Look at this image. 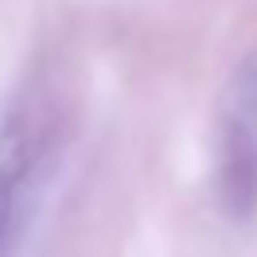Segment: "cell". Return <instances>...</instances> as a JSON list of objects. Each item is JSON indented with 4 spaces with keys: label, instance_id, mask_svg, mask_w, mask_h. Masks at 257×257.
Segmentation results:
<instances>
[{
    "label": "cell",
    "instance_id": "cell-1",
    "mask_svg": "<svg viewBox=\"0 0 257 257\" xmlns=\"http://www.w3.org/2000/svg\"><path fill=\"white\" fill-rule=\"evenodd\" d=\"M219 197L246 219L257 208V46L238 61L219 121Z\"/></svg>",
    "mask_w": 257,
    "mask_h": 257
},
{
    "label": "cell",
    "instance_id": "cell-2",
    "mask_svg": "<svg viewBox=\"0 0 257 257\" xmlns=\"http://www.w3.org/2000/svg\"><path fill=\"white\" fill-rule=\"evenodd\" d=\"M42 148L46 144L31 113H12L0 125V257L12 253L27 189L38 174Z\"/></svg>",
    "mask_w": 257,
    "mask_h": 257
}]
</instances>
